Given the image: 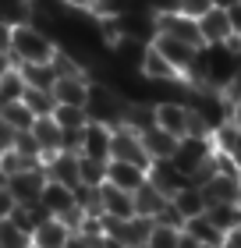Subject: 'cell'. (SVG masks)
<instances>
[{
  "label": "cell",
  "instance_id": "1",
  "mask_svg": "<svg viewBox=\"0 0 241 248\" xmlns=\"http://www.w3.org/2000/svg\"><path fill=\"white\" fill-rule=\"evenodd\" d=\"M213 156H216L213 139H202V135H185V139H177L170 163H174L192 185H202L206 177L213 174Z\"/></svg>",
  "mask_w": 241,
  "mask_h": 248
},
{
  "label": "cell",
  "instance_id": "2",
  "mask_svg": "<svg viewBox=\"0 0 241 248\" xmlns=\"http://www.w3.org/2000/svg\"><path fill=\"white\" fill-rule=\"evenodd\" d=\"M11 61H15L18 67L21 64H50L57 57V43L53 36H47L39 25H18V29H11Z\"/></svg>",
  "mask_w": 241,
  "mask_h": 248
},
{
  "label": "cell",
  "instance_id": "3",
  "mask_svg": "<svg viewBox=\"0 0 241 248\" xmlns=\"http://www.w3.org/2000/svg\"><path fill=\"white\" fill-rule=\"evenodd\" d=\"M124 110H128V96H124L121 89L93 78V85H89V103H85L89 121L107 124V128H117V124L124 121Z\"/></svg>",
  "mask_w": 241,
  "mask_h": 248
},
{
  "label": "cell",
  "instance_id": "4",
  "mask_svg": "<svg viewBox=\"0 0 241 248\" xmlns=\"http://www.w3.org/2000/svg\"><path fill=\"white\" fill-rule=\"evenodd\" d=\"M110 160H121V163H135L142 167V170H149V153L142 145V135L131 131L128 124H117V128H110Z\"/></svg>",
  "mask_w": 241,
  "mask_h": 248
},
{
  "label": "cell",
  "instance_id": "5",
  "mask_svg": "<svg viewBox=\"0 0 241 248\" xmlns=\"http://www.w3.org/2000/svg\"><path fill=\"white\" fill-rule=\"evenodd\" d=\"M202 191V199H206V206H220V202H241V174L238 170H216L213 167V174L206 177L202 185H195Z\"/></svg>",
  "mask_w": 241,
  "mask_h": 248
},
{
  "label": "cell",
  "instance_id": "6",
  "mask_svg": "<svg viewBox=\"0 0 241 248\" xmlns=\"http://www.w3.org/2000/svg\"><path fill=\"white\" fill-rule=\"evenodd\" d=\"M156 36H170V39H181L188 46L199 50L202 46V32H199V21L181 15V11H167V15H156Z\"/></svg>",
  "mask_w": 241,
  "mask_h": 248
},
{
  "label": "cell",
  "instance_id": "7",
  "mask_svg": "<svg viewBox=\"0 0 241 248\" xmlns=\"http://www.w3.org/2000/svg\"><path fill=\"white\" fill-rule=\"evenodd\" d=\"M89 85H93V78H89V71L82 75H61L53 85V99L57 107H82L89 103Z\"/></svg>",
  "mask_w": 241,
  "mask_h": 248
},
{
  "label": "cell",
  "instance_id": "8",
  "mask_svg": "<svg viewBox=\"0 0 241 248\" xmlns=\"http://www.w3.org/2000/svg\"><path fill=\"white\" fill-rule=\"evenodd\" d=\"M145 181L153 185L156 191H163L167 199H174L185 185H192V181H188V177L181 174L170 160H153V163H149V170H145Z\"/></svg>",
  "mask_w": 241,
  "mask_h": 248
},
{
  "label": "cell",
  "instance_id": "9",
  "mask_svg": "<svg viewBox=\"0 0 241 248\" xmlns=\"http://www.w3.org/2000/svg\"><path fill=\"white\" fill-rule=\"evenodd\" d=\"M156 128H163L174 139L188 135V103L181 99H156Z\"/></svg>",
  "mask_w": 241,
  "mask_h": 248
},
{
  "label": "cell",
  "instance_id": "10",
  "mask_svg": "<svg viewBox=\"0 0 241 248\" xmlns=\"http://www.w3.org/2000/svg\"><path fill=\"white\" fill-rule=\"evenodd\" d=\"M99 217L103 220H131L135 217V195L113 188V185H103L99 188Z\"/></svg>",
  "mask_w": 241,
  "mask_h": 248
},
{
  "label": "cell",
  "instance_id": "11",
  "mask_svg": "<svg viewBox=\"0 0 241 248\" xmlns=\"http://www.w3.org/2000/svg\"><path fill=\"white\" fill-rule=\"evenodd\" d=\"M43 185H47V170H43V167H32V170H21V174L7 177V191L18 202H39Z\"/></svg>",
  "mask_w": 241,
  "mask_h": 248
},
{
  "label": "cell",
  "instance_id": "12",
  "mask_svg": "<svg viewBox=\"0 0 241 248\" xmlns=\"http://www.w3.org/2000/svg\"><path fill=\"white\" fill-rule=\"evenodd\" d=\"M43 170H47V181H57V185H67V188H78V153H53L43 160Z\"/></svg>",
  "mask_w": 241,
  "mask_h": 248
},
{
  "label": "cell",
  "instance_id": "13",
  "mask_svg": "<svg viewBox=\"0 0 241 248\" xmlns=\"http://www.w3.org/2000/svg\"><path fill=\"white\" fill-rule=\"evenodd\" d=\"M149 46H153L163 61L174 64L177 71H181V78L188 75V67L195 64V53H199L195 46H188V43H181V39H170V36H156L153 43H149Z\"/></svg>",
  "mask_w": 241,
  "mask_h": 248
},
{
  "label": "cell",
  "instance_id": "14",
  "mask_svg": "<svg viewBox=\"0 0 241 248\" xmlns=\"http://www.w3.org/2000/svg\"><path fill=\"white\" fill-rule=\"evenodd\" d=\"M78 156H89V160L110 163V128H107V124H96V121L85 124L82 145H78Z\"/></svg>",
  "mask_w": 241,
  "mask_h": 248
},
{
  "label": "cell",
  "instance_id": "15",
  "mask_svg": "<svg viewBox=\"0 0 241 248\" xmlns=\"http://www.w3.org/2000/svg\"><path fill=\"white\" fill-rule=\"evenodd\" d=\"M199 32H202V46H216V43H227L234 36L224 7H209L206 11V15L199 18Z\"/></svg>",
  "mask_w": 241,
  "mask_h": 248
},
{
  "label": "cell",
  "instance_id": "16",
  "mask_svg": "<svg viewBox=\"0 0 241 248\" xmlns=\"http://www.w3.org/2000/svg\"><path fill=\"white\" fill-rule=\"evenodd\" d=\"M139 75L145 78V82H153V85H160V82H185L177 67L170 64V61H163L153 46H145V57L139 64Z\"/></svg>",
  "mask_w": 241,
  "mask_h": 248
},
{
  "label": "cell",
  "instance_id": "17",
  "mask_svg": "<svg viewBox=\"0 0 241 248\" xmlns=\"http://www.w3.org/2000/svg\"><path fill=\"white\" fill-rule=\"evenodd\" d=\"M107 185L128 191V195H135L142 185H145V170L135 163H121V160H110L107 163Z\"/></svg>",
  "mask_w": 241,
  "mask_h": 248
},
{
  "label": "cell",
  "instance_id": "18",
  "mask_svg": "<svg viewBox=\"0 0 241 248\" xmlns=\"http://www.w3.org/2000/svg\"><path fill=\"white\" fill-rule=\"evenodd\" d=\"M39 202H43V209H47L50 217H64L71 206H78V202H75V188L57 185V181H47V185H43Z\"/></svg>",
  "mask_w": 241,
  "mask_h": 248
},
{
  "label": "cell",
  "instance_id": "19",
  "mask_svg": "<svg viewBox=\"0 0 241 248\" xmlns=\"http://www.w3.org/2000/svg\"><path fill=\"white\" fill-rule=\"evenodd\" d=\"M67 238H71V231L64 227L61 220H43L36 231H32V248H64Z\"/></svg>",
  "mask_w": 241,
  "mask_h": 248
},
{
  "label": "cell",
  "instance_id": "20",
  "mask_svg": "<svg viewBox=\"0 0 241 248\" xmlns=\"http://www.w3.org/2000/svg\"><path fill=\"white\" fill-rule=\"evenodd\" d=\"M32 139L39 142L43 160H47V156L61 153V124H57L53 117H36V124H32Z\"/></svg>",
  "mask_w": 241,
  "mask_h": 248
},
{
  "label": "cell",
  "instance_id": "21",
  "mask_svg": "<svg viewBox=\"0 0 241 248\" xmlns=\"http://www.w3.org/2000/svg\"><path fill=\"white\" fill-rule=\"evenodd\" d=\"M167 195H163V191H156L153 185H142L139 191H135V217H145V220H156L160 217V209H163L167 206Z\"/></svg>",
  "mask_w": 241,
  "mask_h": 248
},
{
  "label": "cell",
  "instance_id": "22",
  "mask_svg": "<svg viewBox=\"0 0 241 248\" xmlns=\"http://www.w3.org/2000/svg\"><path fill=\"white\" fill-rule=\"evenodd\" d=\"M43 220H50V213L43 209V202H18L15 213H11V223H15V227H21L29 238H32V231H36Z\"/></svg>",
  "mask_w": 241,
  "mask_h": 248
},
{
  "label": "cell",
  "instance_id": "23",
  "mask_svg": "<svg viewBox=\"0 0 241 248\" xmlns=\"http://www.w3.org/2000/svg\"><path fill=\"white\" fill-rule=\"evenodd\" d=\"M142 145H145L149 160H170L177 139H174V135H167L163 128H149V131H142Z\"/></svg>",
  "mask_w": 241,
  "mask_h": 248
},
{
  "label": "cell",
  "instance_id": "24",
  "mask_svg": "<svg viewBox=\"0 0 241 248\" xmlns=\"http://www.w3.org/2000/svg\"><path fill=\"white\" fill-rule=\"evenodd\" d=\"M213 145H216V153H224L227 160L238 167V174H241V128L224 124V128L213 135Z\"/></svg>",
  "mask_w": 241,
  "mask_h": 248
},
{
  "label": "cell",
  "instance_id": "25",
  "mask_svg": "<svg viewBox=\"0 0 241 248\" xmlns=\"http://www.w3.org/2000/svg\"><path fill=\"white\" fill-rule=\"evenodd\" d=\"M18 71H21V82H25L29 89H47V93H53V85H57L53 61L50 64H21Z\"/></svg>",
  "mask_w": 241,
  "mask_h": 248
},
{
  "label": "cell",
  "instance_id": "26",
  "mask_svg": "<svg viewBox=\"0 0 241 248\" xmlns=\"http://www.w3.org/2000/svg\"><path fill=\"white\" fill-rule=\"evenodd\" d=\"M206 220L213 223L220 234H227V231H234V227H241V202L234 206V202H220V206H206Z\"/></svg>",
  "mask_w": 241,
  "mask_h": 248
},
{
  "label": "cell",
  "instance_id": "27",
  "mask_svg": "<svg viewBox=\"0 0 241 248\" xmlns=\"http://www.w3.org/2000/svg\"><path fill=\"white\" fill-rule=\"evenodd\" d=\"M170 202H174V209H177L185 220H192V217H202V213H206V199H202V191L195 188V185H185V188H181V191H177V195L170 199Z\"/></svg>",
  "mask_w": 241,
  "mask_h": 248
},
{
  "label": "cell",
  "instance_id": "28",
  "mask_svg": "<svg viewBox=\"0 0 241 248\" xmlns=\"http://www.w3.org/2000/svg\"><path fill=\"white\" fill-rule=\"evenodd\" d=\"M21 103L29 107L32 117H53V110H57V99H53V93H47V89H29L25 85Z\"/></svg>",
  "mask_w": 241,
  "mask_h": 248
},
{
  "label": "cell",
  "instance_id": "29",
  "mask_svg": "<svg viewBox=\"0 0 241 248\" xmlns=\"http://www.w3.org/2000/svg\"><path fill=\"white\" fill-rule=\"evenodd\" d=\"M0 21L7 29L29 25L32 21V0H0Z\"/></svg>",
  "mask_w": 241,
  "mask_h": 248
},
{
  "label": "cell",
  "instance_id": "30",
  "mask_svg": "<svg viewBox=\"0 0 241 248\" xmlns=\"http://www.w3.org/2000/svg\"><path fill=\"white\" fill-rule=\"evenodd\" d=\"M185 234H192L199 245H224V234L213 227L209 220H206V213L202 217H192V220H185V227H181Z\"/></svg>",
  "mask_w": 241,
  "mask_h": 248
},
{
  "label": "cell",
  "instance_id": "31",
  "mask_svg": "<svg viewBox=\"0 0 241 248\" xmlns=\"http://www.w3.org/2000/svg\"><path fill=\"white\" fill-rule=\"evenodd\" d=\"M78 185L103 188L107 185V163L103 160H89V156H78Z\"/></svg>",
  "mask_w": 241,
  "mask_h": 248
},
{
  "label": "cell",
  "instance_id": "32",
  "mask_svg": "<svg viewBox=\"0 0 241 248\" xmlns=\"http://www.w3.org/2000/svg\"><path fill=\"white\" fill-rule=\"evenodd\" d=\"M0 117H4L15 131H32V124H36V117L29 114V107L21 103V99H18V103H4V107H0Z\"/></svg>",
  "mask_w": 241,
  "mask_h": 248
},
{
  "label": "cell",
  "instance_id": "33",
  "mask_svg": "<svg viewBox=\"0 0 241 248\" xmlns=\"http://www.w3.org/2000/svg\"><path fill=\"white\" fill-rule=\"evenodd\" d=\"M53 121L61 124V131H82L89 124V114L82 107H57L53 110Z\"/></svg>",
  "mask_w": 241,
  "mask_h": 248
},
{
  "label": "cell",
  "instance_id": "34",
  "mask_svg": "<svg viewBox=\"0 0 241 248\" xmlns=\"http://www.w3.org/2000/svg\"><path fill=\"white\" fill-rule=\"evenodd\" d=\"M0 248H32V238L11 220H0Z\"/></svg>",
  "mask_w": 241,
  "mask_h": 248
},
{
  "label": "cell",
  "instance_id": "35",
  "mask_svg": "<svg viewBox=\"0 0 241 248\" xmlns=\"http://www.w3.org/2000/svg\"><path fill=\"white\" fill-rule=\"evenodd\" d=\"M21 93H25V82H21V71L15 67V71L0 78V103H18Z\"/></svg>",
  "mask_w": 241,
  "mask_h": 248
},
{
  "label": "cell",
  "instance_id": "36",
  "mask_svg": "<svg viewBox=\"0 0 241 248\" xmlns=\"http://www.w3.org/2000/svg\"><path fill=\"white\" fill-rule=\"evenodd\" d=\"M177 238H181V231H177V227H163V223H153L145 248H177Z\"/></svg>",
  "mask_w": 241,
  "mask_h": 248
},
{
  "label": "cell",
  "instance_id": "37",
  "mask_svg": "<svg viewBox=\"0 0 241 248\" xmlns=\"http://www.w3.org/2000/svg\"><path fill=\"white\" fill-rule=\"evenodd\" d=\"M11 149H18L25 160H32V163H43V149H39V142L32 139V131H18V139H15V145Z\"/></svg>",
  "mask_w": 241,
  "mask_h": 248
},
{
  "label": "cell",
  "instance_id": "38",
  "mask_svg": "<svg viewBox=\"0 0 241 248\" xmlns=\"http://www.w3.org/2000/svg\"><path fill=\"white\" fill-rule=\"evenodd\" d=\"M209 7H213V0H177V11L188 15V18H195V21H199Z\"/></svg>",
  "mask_w": 241,
  "mask_h": 248
},
{
  "label": "cell",
  "instance_id": "39",
  "mask_svg": "<svg viewBox=\"0 0 241 248\" xmlns=\"http://www.w3.org/2000/svg\"><path fill=\"white\" fill-rule=\"evenodd\" d=\"M18 199L7 191V185H0V220H11V213H15Z\"/></svg>",
  "mask_w": 241,
  "mask_h": 248
},
{
  "label": "cell",
  "instance_id": "40",
  "mask_svg": "<svg viewBox=\"0 0 241 248\" xmlns=\"http://www.w3.org/2000/svg\"><path fill=\"white\" fill-rule=\"evenodd\" d=\"M15 139H18V131L11 128V124H7L4 117H0V153H4V149H11V145H15Z\"/></svg>",
  "mask_w": 241,
  "mask_h": 248
},
{
  "label": "cell",
  "instance_id": "41",
  "mask_svg": "<svg viewBox=\"0 0 241 248\" xmlns=\"http://www.w3.org/2000/svg\"><path fill=\"white\" fill-rule=\"evenodd\" d=\"M227 21H231V32H234V36H241V4L227 7Z\"/></svg>",
  "mask_w": 241,
  "mask_h": 248
},
{
  "label": "cell",
  "instance_id": "42",
  "mask_svg": "<svg viewBox=\"0 0 241 248\" xmlns=\"http://www.w3.org/2000/svg\"><path fill=\"white\" fill-rule=\"evenodd\" d=\"M227 93V99H231V103H241V71H238V78L231 82V89H224Z\"/></svg>",
  "mask_w": 241,
  "mask_h": 248
},
{
  "label": "cell",
  "instance_id": "43",
  "mask_svg": "<svg viewBox=\"0 0 241 248\" xmlns=\"http://www.w3.org/2000/svg\"><path fill=\"white\" fill-rule=\"evenodd\" d=\"M224 248H241V227H234V231L224 234Z\"/></svg>",
  "mask_w": 241,
  "mask_h": 248
},
{
  "label": "cell",
  "instance_id": "44",
  "mask_svg": "<svg viewBox=\"0 0 241 248\" xmlns=\"http://www.w3.org/2000/svg\"><path fill=\"white\" fill-rule=\"evenodd\" d=\"M7 50H11V29L0 21V53H7Z\"/></svg>",
  "mask_w": 241,
  "mask_h": 248
},
{
  "label": "cell",
  "instance_id": "45",
  "mask_svg": "<svg viewBox=\"0 0 241 248\" xmlns=\"http://www.w3.org/2000/svg\"><path fill=\"white\" fill-rule=\"evenodd\" d=\"M15 67H18V64L11 61V53H0V78H4L7 71H15Z\"/></svg>",
  "mask_w": 241,
  "mask_h": 248
},
{
  "label": "cell",
  "instance_id": "46",
  "mask_svg": "<svg viewBox=\"0 0 241 248\" xmlns=\"http://www.w3.org/2000/svg\"><path fill=\"white\" fill-rule=\"evenodd\" d=\"M177 248H202V245L195 241L192 234H185V231H181V238H177Z\"/></svg>",
  "mask_w": 241,
  "mask_h": 248
},
{
  "label": "cell",
  "instance_id": "47",
  "mask_svg": "<svg viewBox=\"0 0 241 248\" xmlns=\"http://www.w3.org/2000/svg\"><path fill=\"white\" fill-rule=\"evenodd\" d=\"M231 124L241 128V103H234V110H231Z\"/></svg>",
  "mask_w": 241,
  "mask_h": 248
},
{
  "label": "cell",
  "instance_id": "48",
  "mask_svg": "<svg viewBox=\"0 0 241 248\" xmlns=\"http://www.w3.org/2000/svg\"><path fill=\"white\" fill-rule=\"evenodd\" d=\"M234 4H241V0H213V7H224V11L234 7Z\"/></svg>",
  "mask_w": 241,
  "mask_h": 248
},
{
  "label": "cell",
  "instance_id": "49",
  "mask_svg": "<svg viewBox=\"0 0 241 248\" xmlns=\"http://www.w3.org/2000/svg\"><path fill=\"white\" fill-rule=\"evenodd\" d=\"M107 248H124V245H117V241H110V238H107Z\"/></svg>",
  "mask_w": 241,
  "mask_h": 248
},
{
  "label": "cell",
  "instance_id": "50",
  "mask_svg": "<svg viewBox=\"0 0 241 248\" xmlns=\"http://www.w3.org/2000/svg\"><path fill=\"white\" fill-rule=\"evenodd\" d=\"M202 248H224V245H202Z\"/></svg>",
  "mask_w": 241,
  "mask_h": 248
},
{
  "label": "cell",
  "instance_id": "51",
  "mask_svg": "<svg viewBox=\"0 0 241 248\" xmlns=\"http://www.w3.org/2000/svg\"><path fill=\"white\" fill-rule=\"evenodd\" d=\"M61 4H67V0H61Z\"/></svg>",
  "mask_w": 241,
  "mask_h": 248
},
{
  "label": "cell",
  "instance_id": "52",
  "mask_svg": "<svg viewBox=\"0 0 241 248\" xmlns=\"http://www.w3.org/2000/svg\"><path fill=\"white\" fill-rule=\"evenodd\" d=\"M0 107H4V103H0Z\"/></svg>",
  "mask_w": 241,
  "mask_h": 248
}]
</instances>
